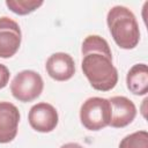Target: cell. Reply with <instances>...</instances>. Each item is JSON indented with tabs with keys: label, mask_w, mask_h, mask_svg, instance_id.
<instances>
[{
	"label": "cell",
	"mask_w": 148,
	"mask_h": 148,
	"mask_svg": "<svg viewBox=\"0 0 148 148\" xmlns=\"http://www.w3.org/2000/svg\"><path fill=\"white\" fill-rule=\"evenodd\" d=\"M18 123V109L10 102H0V143H8L15 139Z\"/></svg>",
	"instance_id": "ba28073f"
},
{
	"label": "cell",
	"mask_w": 148,
	"mask_h": 148,
	"mask_svg": "<svg viewBox=\"0 0 148 148\" xmlns=\"http://www.w3.org/2000/svg\"><path fill=\"white\" fill-rule=\"evenodd\" d=\"M60 148H83V147L81 145L76 143V142H68V143L62 145Z\"/></svg>",
	"instance_id": "5bb4252c"
},
{
	"label": "cell",
	"mask_w": 148,
	"mask_h": 148,
	"mask_svg": "<svg viewBox=\"0 0 148 148\" xmlns=\"http://www.w3.org/2000/svg\"><path fill=\"white\" fill-rule=\"evenodd\" d=\"M45 69L50 77L56 81H67L75 73V64L73 58L65 52H57L49 57Z\"/></svg>",
	"instance_id": "9c48e42d"
},
{
	"label": "cell",
	"mask_w": 148,
	"mask_h": 148,
	"mask_svg": "<svg viewBox=\"0 0 148 148\" xmlns=\"http://www.w3.org/2000/svg\"><path fill=\"white\" fill-rule=\"evenodd\" d=\"M81 68L90 86L98 91H109L118 82V71L112 64V52L108 42L97 35L84 38L81 49Z\"/></svg>",
	"instance_id": "6da1fadb"
},
{
	"label": "cell",
	"mask_w": 148,
	"mask_h": 148,
	"mask_svg": "<svg viewBox=\"0 0 148 148\" xmlns=\"http://www.w3.org/2000/svg\"><path fill=\"white\" fill-rule=\"evenodd\" d=\"M81 124L89 131H99L109 126L111 120V104L102 97H90L80 109Z\"/></svg>",
	"instance_id": "3957f363"
},
{
	"label": "cell",
	"mask_w": 148,
	"mask_h": 148,
	"mask_svg": "<svg viewBox=\"0 0 148 148\" xmlns=\"http://www.w3.org/2000/svg\"><path fill=\"white\" fill-rule=\"evenodd\" d=\"M28 120L32 130L40 133H49L52 132L58 125L59 117L53 105L42 102L31 106Z\"/></svg>",
	"instance_id": "8992f818"
},
{
	"label": "cell",
	"mask_w": 148,
	"mask_h": 148,
	"mask_svg": "<svg viewBox=\"0 0 148 148\" xmlns=\"http://www.w3.org/2000/svg\"><path fill=\"white\" fill-rule=\"evenodd\" d=\"M9 77H10L9 69L5 65L0 64V89L5 88L7 86V83L9 81Z\"/></svg>",
	"instance_id": "4fadbf2b"
},
{
	"label": "cell",
	"mask_w": 148,
	"mask_h": 148,
	"mask_svg": "<svg viewBox=\"0 0 148 148\" xmlns=\"http://www.w3.org/2000/svg\"><path fill=\"white\" fill-rule=\"evenodd\" d=\"M21 40L22 34L18 23L7 16L0 17V58L13 57L18 51Z\"/></svg>",
	"instance_id": "5b68a950"
},
{
	"label": "cell",
	"mask_w": 148,
	"mask_h": 148,
	"mask_svg": "<svg viewBox=\"0 0 148 148\" xmlns=\"http://www.w3.org/2000/svg\"><path fill=\"white\" fill-rule=\"evenodd\" d=\"M44 82L42 76L30 69H24L15 75L10 83V91L14 98L20 102H32L42 94Z\"/></svg>",
	"instance_id": "277c9868"
},
{
	"label": "cell",
	"mask_w": 148,
	"mask_h": 148,
	"mask_svg": "<svg viewBox=\"0 0 148 148\" xmlns=\"http://www.w3.org/2000/svg\"><path fill=\"white\" fill-rule=\"evenodd\" d=\"M111 104V120L110 126L114 128H121L130 125L135 116L136 108L135 104L125 96H113L109 98Z\"/></svg>",
	"instance_id": "52a82bcc"
},
{
	"label": "cell",
	"mask_w": 148,
	"mask_h": 148,
	"mask_svg": "<svg viewBox=\"0 0 148 148\" xmlns=\"http://www.w3.org/2000/svg\"><path fill=\"white\" fill-rule=\"evenodd\" d=\"M127 89L138 96L146 95L148 91V68L146 64L133 65L126 75Z\"/></svg>",
	"instance_id": "30bf717a"
},
{
	"label": "cell",
	"mask_w": 148,
	"mask_h": 148,
	"mask_svg": "<svg viewBox=\"0 0 148 148\" xmlns=\"http://www.w3.org/2000/svg\"><path fill=\"white\" fill-rule=\"evenodd\" d=\"M43 5L40 0H6V6L17 15H27Z\"/></svg>",
	"instance_id": "8fae6325"
},
{
	"label": "cell",
	"mask_w": 148,
	"mask_h": 148,
	"mask_svg": "<svg viewBox=\"0 0 148 148\" xmlns=\"http://www.w3.org/2000/svg\"><path fill=\"white\" fill-rule=\"evenodd\" d=\"M106 23L113 40L120 49L132 50L139 44V24L135 15L127 7H112L108 12Z\"/></svg>",
	"instance_id": "7a4b0ae2"
},
{
	"label": "cell",
	"mask_w": 148,
	"mask_h": 148,
	"mask_svg": "<svg viewBox=\"0 0 148 148\" xmlns=\"http://www.w3.org/2000/svg\"><path fill=\"white\" fill-rule=\"evenodd\" d=\"M119 148H148L147 131H138L126 135L120 141Z\"/></svg>",
	"instance_id": "7c38bea8"
}]
</instances>
